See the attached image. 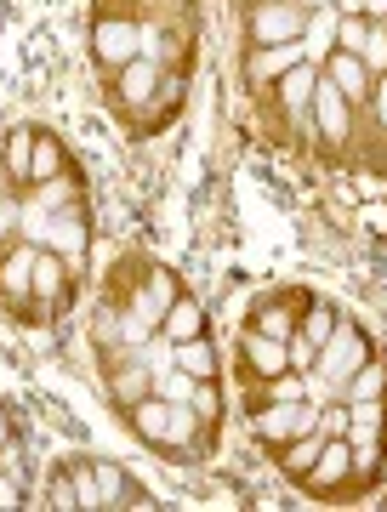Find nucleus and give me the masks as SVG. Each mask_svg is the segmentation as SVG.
Instances as JSON below:
<instances>
[{
  "instance_id": "5701e85b",
  "label": "nucleus",
  "mask_w": 387,
  "mask_h": 512,
  "mask_svg": "<svg viewBox=\"0 0 387 512\" xmlns=\"http://www.w3.org/2000/svg\"><path fill=\"white\" fill-rule=\"evenodd\" d=\"M336 325H342V313H336V308H325V302H314V308L302 313V336H308L314 348H325V342H331V336H336Z\"/></svg>"
},
{
  "instance_id": "aec40b11",
  "label": "nucleus",
  "mask_w": 387,
  "mask_h": 512,
  "mask_svg": "<svg viewBox=\"0 0 387 512\" xmlns=\"http://www.w3.org/2000/svg\"><path fill=\"white\" fill-rule=\"evenodd\" d=\"M171 365L183 370V376H194V382L217 376V342H211V330H205V336H188V342H177V348H171Z\"/></svg>"
},
{
  "instance_id": "20e7f679",
  "label": "nucleus",
  "mask_w": 387,
  "mask_h": 512,
  "mask_svg": "<svg viewBox=\"0 0 387 512\" xmlns=\"http://www.w3.org/2000/svg\"><path fill=\"white\" fill-rule=\"evenodd\" d=\"M35 245L18 239V245H0V308L12 313L18 325H46L35 302Z\"/></svg>"
},
{
  "instance_id": "9d476101",
  "label": "nucleus",
  "mask_w": 387,
  "mask_h": 512,
  "mask_svg": "<svg viewBox=\"0 0 387 512\" xmlns=\"http://www.w3.org/2000/svg\"><path fill=\"white\" fill-rule=\"evenodd\" d=\"M314 86H319V69L308 63V57H302L296 69H285L274 86H268V92H274V103L285 109V126H302V120L314 114Z\"/></svg>"
},
{
  "instance_id": "f8f14e48",
  "label": "nucleus",
  "mask_w": 387,
  "mask_h": 512,
  "mask_svg": "<svg viewBox=\"0 0 387 512\" xmlns=\"http://www.w3.org/2000/svg\"><path fill=\"white\" fill-rule=\"evenodd\" d=\"M325 80H331L336 92L348 97V109L359 114V109H370V92H376V74L365 69V57H353V52H331L325 57Z\"/></svg>"
},
{
  "instance_id": "39448f33",
  "label": "nucleus",
  "mask_w": 387,
  "mask_h": 512,
  "mask_svg": "<svg viewBox=\"0 0 387 512\" xmlns=\"http://www.w3.org/2000/svg\"><path fill=\"white\" fill-rule=\"evenodd\" d=\"M251 433H257V444L274 456L279 444L302 439V433H319V404H308V399H274V404H262L257 416H251Z\"/></svg>"
},
{
  "instance_id": "b1692460",
  "label": "nucleus",
  "mask_w": 387,
  "mask_h": 512,
  "mask_svg": "<svg viewBox=\"0 0 387 512\" xmlns=\"http://www.w3.org/2000/svg\"><path fill=\"white\" fill-rule=\"evenodd\" d=\"M46 507H80V495H74V467H69V461H52V473H46Z\"/></svg>"
},
{
  "instance_id": "0eeeda50",
  "label": "nucleus",
  "mask_w": 387,
  "mask_h": 512,
  "mask_svg": "<svg viewBox=\"0 0 387 512\" xmlns=\"http://www.w3.org/2000/svg\"><path fill=\"white\" fill-rule=\"evenodd\" d=\"M251 46H285V40H302L308 35V6H296V0H257L251 6Z\"/></svg>"
},
{
  "instance_id": "9b49d317",
  "label": "nucleus",
  "mask_w": 387,
  "mask_h": 512,
  "mask_svg": "<svg viewBox=\"0 0 387 512\" xmlns=\"http://www.w3.org/2000/svg\"><path fill=\"white\" fill-rule=\"evenodd\" d=\"M240 370L251 382H274V376L291 370V353H285V342H274V336H262V330L245 325L240 330Z\"/></svg>"
},
{
  "instance_id": "dca6fc26",
  "label": "nucleus",
  "mask_w": 387,
  "mask_h": 512,
  "mask_svg": "<svg viewBox=\"0 0 387 512\" xmlns=\"http://www.w3.org/2000/svg\"><path fill=\"white\" fill-rule=\"evenodd\" d=\"M109 376V399H114V410H131V404H143L148 393H160V376L143 365V359H126V365H114V370H103Z\"/></svg>"
},
{
  "instance_id": "423d86ee",
  "label": "nucleus",
  "mask_w": 387,
  "mask_h": 512,
  "mask_svg": "<svg viewBox=\"0 0 387 512\" xmlns=\"http://www.w3.org/2000/svg\"><path fill=\"white\" fill-rule=\"evenodd\" d=\"M365 359H376V342L365 336V325L342 319V325H336V336L325 342V348H319L314 376H325V382H331V393H342V382H348V376L365 365Z\"/></svg>"
},
{
  "instance_id": "f03ea898",
  "label": "nucleus",
  "mask_w": 387,
  "mask_h": 512,
  "mask_svg": "<svg viewBox=\"0 0 387 512\" xmlns=\"http://www.w3.org/2000/svg\"><path fill=\"white\" fill-rule=\"evenodd\" d=\"M131 57H143V29H137L120 6L97 0V12H92V63H97V74H120Z\"/></svg>"
},
{
  "instance_id": "bb28decb",
  "label": "nucleus",
  "mask_w": 387,
  "mask_h": 512,
  "mask_svg": "<svg viewBox=\"0 0 387 512\" xmlns=\"http://www.w3.org/2000/svg\"><path fill=\"white\" fill-rule=\"evenodd\" d=\"M365 46H370V18H336V46L331 52L365 57Z\"/></svg>"
},
{
  "instance_id": "393cba45",
  "label": "nucleus",
  "mask_w": 387,
  "mask_h": 512,
  "mask_svg": "<svg viewBox=\"0 0 387 512\" xmlns=\"http://www.w3.org/2000/svg\"><path fill=\"white\" fill-rule=\"evenodd\" d=\"M23 239V194L0 183V245H18Z\"/></svg>"
},
{
  "instance_id": "7ed1b4c3",
  "label": "nucleus",
  "mask_w": 387,
  "mask_h": 512,
  "mask_svg": "<svg viewBox=\"0 0 387 512\" xmlns=\"http://www.w3.org/2000/svg\"><path fill=\"white\" fill-rule=\"evenodd\" d=\"M160 80H166V69H160L154 57H131L120 74H109V109L120 114L131 131H143L148 103L160 97Z\"/></svg>"
},
{
  "instance_id": "a211bd4d",
  "label": "nucleus",
  "mask_w": 387,
  "mask_h": 512,
  "mask_svg": "<svg viewBox=\"0 0 387 512\" xmlns=\"http://www.w3.org/2000/svg\"><path fill=\"white\" fill-rule=\"evenodd\" d=\"M97 490H103V507H148L154 501L120 461H97Z\"/></svg>"
},
{
  "instance_id": "f257e3e1",
  "label": "nucleus",
  "mask_w": 387,
  "mask_h": 512,
  "mask_svg": "<svg viewBox=\"0 0 387 512\" xmlns=\"http://www.w3.org/2000/svg\"><path fill=\"white\" fill-rule=\"evenodd\" d=\"M120 416H126V427L148 450H160L166 461H200V450H194V410L188 404L166 399V393H148L143 404H131Z\"/></svg>"
},
{
  "instance_id": "f3484780",
  "label": "nucleus",
  "mask_w": 387,
  "mask_h": 512,
  "mask_svg": "<svg viewBox=\"0 0 387 512\" xmlns=\"http://www.w3.org/2000/svg\"><path fill=\"white\" fill-rule=\"evenodd\" d=\"M302 57H308V46H302V40H285V46H251V63H245V80H251L257 92H268V86H274L279 74H285V69H296Z\"/></svg>"
},
{
  "instance_id": "4be33fe9",
  "label": "nucleus",
  "mask_w": 387,
  "mask_h": 512,
  "mask_svg": "<svg viewBox=\"0 0 387 512\" xmlns=\"http://www.w3.org/2000/svg\"><path fill=\"white\" fill-rule=\"evenodd\" d=\"M387 393V370H382V359H365V365L353 370L348 382H342V393L336 399H348V404H365V399H382Z\"/></svg>"
},
{
  "instance_id": "1a4fd4ad",
  "label": "nucleus",
  "mask_w": 387,
  "mask_h": 512,
  "mask_svg": "<svg viewBox=\"0 0 387 512\" xmlns=\"http://www.w3.org/2000/svg\"><path fill=\"white\" fill-rule=\"evenodd\" d=\"M314 126H319V137H325V154H342V148H348V137H353L348 97L336 92L325 74H319V86H314Z\"/></svg>"
},
{
  "instance_id": "6ab92c4d",
  "label": "nucleus",
  "mask_w": 387,
  "mask_h": 512,
  "mask_svg": "<svg viewBox=\"0 0 387 512\" xmlns=\"http://www.w3.org/2000/svg\"><path fill=\"white\" fill-rule=\"evenodd\" d=\"M154 336H160L166 348H177V342H188V336H205V308L183 291V296L166 308V319H160V330H154Z\"/></svg>"
},
{
  "instance_id": "a878e982",
  "label": "nucleus",
  "mask_w": 387,
  "mask_h": 512,
  "mask_svg": "<svg viewBox=\"0 0 387 512\" xmlns=\"http://www.w3.org/2000/svg\"><path fill=\"white\" fill-rule=\"evenodd\" d=\"M69 467H74V495H80V507H86V512H97V507H103V490H97V461L74 456Z\"/></svg>"
},
{
  "instance_id": "412c9836",
  "label": "nucleus",
  "mask_w": 387,
  "mask_h": 512,
  "mask_svg": "<svg viewBox=\"0 0 387 512\" xmlns=\"http://www.w3.org/2000/svg\"><path fill=\"white\" fill-rule=\"evenodd\" d=\"M319 450H325V439H319V433H302V439H291V444H279V450H274V467L291 478V484H302L308 467L319 461Z\"/></svg>"
},
{
  "instance_id": "2eb2a0df",
  "label": "nucleus",
  "mask_w": 387,
  "mask_h": 512,
  "mask_svg": "<svg viewBox=\"0 0 387 512\" xmlns=\"http://www.w3.org/2000/svg\"><path fill=\"white\" fill-rule=\"evenodd\" d=\"M29 165H35V126L6 131V143H0V183L12 194H35L29 188Z\"/></svg>"
},
{
  "instance_id": "c85d7f7f",
  "label": "nucleus",
  "mask_w": 387,
  "mask_h": 512,
  "mask_svg": "<svg viewBox=\"0 0 387 512\" xmlns=\"http://www.w3.org/2000/svg\"><path fill=\"white\" fill-rule=\"evenodd\" d=\"M12 439H18V421H12V404L0 399V450H6Z\"/></svg>"
},
{
  "instance_id": "6e6552de",
  "label": "nucleus",
  "mask_w": 387,
  "mask_h": 512,
  "mask_svg": "<svg viewBox=\"0 0 387 512\" xmlns=\"http://www.w3.org/2000/svg\"><path fill=\"white\" fill-rule=\"evenodd\" d=\"M57 177H63V188H86V171L74 165L69 143H63L57 131L35 126V165H29V188H57Z\"/></svg>"
},
{
  "instance_id": "cd10ccee",
  "label": "nucleus",
  "mask_w": 387,
  "mask_h": 512,
  "mask_svg": "<svg viewBox=\"0 0 387 512\" xmlns=\"http://www.w3.org/2000/svg\"><path fill=\"white\" fill-rule=\"evenodd\" d=\"M353 433V404L348 399H336L319 410V439H348Z\"/></svg>"
},
{
  "instance_id": "4468645a",
  "label": "nucleus",
  "mask_w": 387,
  "mask_h": 512,
  "mask_svg": "<svg viewBox=\"0 0 387 512\" xmlns=\"http://www.w3.org/2000/svg\"><path fill=\"white\" fill-rule=\"evenodd\" d=\"M348 467H353V456H348V439H325V450H319V461L308 467V478H302V490L314 495V501H331L342 484H348Z\"/></svg>"
},
{
  "instance_id": "c756f323",
  "label": "nucleus",
  "mask_w": 387,
  "mask_h": 512,
  "mask_svg": "<svg viewBox=\"0 0 387 512\" xmlns=\"http://www.w3.org/2000/svg\"><path fill=\"white\" fill-rule=\"evenodd\" d=\"M365 18L370 23H387V0H365Z\"/></svg>"
},
{
  "instance_id": "7c9ffc66",
  "label": "nucleus",
  "mask_w": 387,
  "mask_h": 512,
  "mask_svg": "<svg viewBox=\"0 0 387 512\" xmlns=\"http://www.w3.org/2000/svg\"><path fill=\"white\" fill-rule=\"evenodd\" d=\"M296 6H308V12H325V6H331V0H296Z\"/></svg>"
},
{
  "instance_id": "ddd939ff",
  "label": "nucleus",
  "mask_w": 387,
  "mask_h": 512,
  "mask_svg": "<svg viewBox=\"0 0 387 512\" xmlns=\"http://www.w3.org/2000/svg\"><path fill=\"white\" fill-rule=\"evenodd\" d=\"M177 296H183V279L171 274V268H154V262L137 268V313H143L154 330H160V319H166V308Z\"/></svg>"
}]
</instances>
